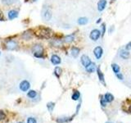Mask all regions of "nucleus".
I'll list each match as a JSON object with an SVG mask.
<instances>
[{"instance_id":"nucleus-1","label":"nucleus","mask_w":131,"mask_h":123,"mask_svg":"<svg viewBox=\"0 0 131 123\" xmlns=\"http://www.w3.org/2000/svg\"><path fill=\"white\" fill-rule=\"evenodd\" d=\"M36 35L40 39H49L52 35V31L48 28H41L39 31L36 33Z\"/></svg>"},{"instance_id":"nucleus-2","label":"nucleus","mask_w":131,"mask_h":123,"mask_svg":"<svg viewBox=\"0 0 131 123\" xmlns=\"http://www.w3.org/2000/svg\"><path fill=\"white\" fill-rule=\"evenodd\" d=\"M32 52L36 57H42L43 53V48L42 47V45L40 44L34 45V47L32 48Z\"/></svg>"},{"instance_id":"nucleus-3","label":"nucleus","mask_w":131,"mask_h":123,"mask_svg":"<svg viewBox=\"0 0 131 123\" xmlns=\"http://www.w3.org/2000/svg\"><path fill=\"white\" fill-rule=\"evenodd\" d=\"M101 31L97 29H94L91 32H90V35H89V38L91 39V40L93 41H97L98 39L100 38L101 36Z\"/></svg>"},{"instance_id":"nucleus-4","label":"nucleus","mask_w":131,"mask_h":123,"mask_svg":"<svg viewBox=\"0 0 131 123\" xmlns=\"http://www.w3.org/2000/svg\"><path fill=\"white\" fill-rule=\"evenodd\" d=\"M42 17L44 20H50L52 18V12L48 7H44L42 11Z\"/></svg>"},{"instance_id":"nucleus-5","label":"nucleus","mask_w":131,"mask_h":123,"mask_svg":"<svg viewBox=\"0 0 131 123\" xmlns=\"http://www.w3.org/2000/svg\"><path fill=\"white\" fill-rule=\"evenodd\" d=\"M19 88H20V89L21 90L22 92H27L28 90L30 89V82H29L28 80H22L20 83V85H19Z\"/></svg>"},{"instance_id":"nucleus-6","label":"nucleus","mask_w":131,"mask_h":123,"mask_svg":"<svg viewBox=\"0 0 131 123\" xmlns=\"http://www.w3.org/2000/svg\"><path fill=\"white\" fill-rule=\"evenodd\" d=\"M93 53H94V56L96 57V59L100 60L102 54H103V49L100 46H97L93 49Z\"/></svg>"},{"instance_id":"nucleus-7","label":"nucleus","mask_w":131,"mask_h":123,"mask_svg":"<svg viewBox=\"0 0 131 123\" xmlns=\"http://www.w3.org/2000/svg\"><path fill=\"white\" fill-rule=\"evenodd\" d=\"M6 48L8 50H15L17 48V44L14 40H8L6 42Z\"/></svg>"},{"instance_id":"nucleus-8","label":"nucleus","mask_w":131,"mask_h":123,"mask_svg":"<svg viewBox=\"0 0 131 123\" xmlns=\"http://www.w3.org/2000/svg\"><path fill=\"white\" fill-rule=\"evenodd\" d=\"M80 60H81L82 65H83V67H87L88 66L90 65V64H91V63H92L91 60H90V58L87 55H82Z\"/></svg>"},{"instance_id":"nucleus-9","label":"nucleus","mask_w":131,"mask_h":123,"mask_svg":"<svg viewBox=\"0 0 131 123\" xmlns=\"http://www.w3.org/2000/svg\"><path fill=\"white\" fill-rule=\"evenodd\" d=\"M106 4H107L106 0H99L97 3V10L99 12H102L106 8Z\"/></svg>"},{"instance_id":"nucleus-10","label":"nucleus","mask_w":131,"mask_h":123,"mask_svg":"<svg viewBox=\"0 0 131 123\" xmlns=\"http://www.w3.org/2000/svg\"><path fill=\"white\" fill-rule=\"evenodd\" d=\"M129 57V52L126 49H121L120 51V57L122 59H128Z\"/></svg>"},{"instance_id":"nucleus-11","label":"nucleus","mask_w":131,"mask_h":123,"mask_svg":"<svg viewBox=\"0 0 131 123\" xmlns=\"http://www.w3.org/2000/svg\"><path fill=\"white\" fill-rule=\"evenodd\" d=\"M61 60L59 56L54 54V55H52L51 57V63L53 65H59L61 63Z\"/></svg>"},{"instance_id":"nucleus-12","label":"nucleus","mask_w":131,"mask_h":123,"mask_svg":"<svg viewBox=\"0 0 131 123\" xmlns=\"http://www.w3.org/2000/svg\"><path fill=\"white\" fill-rule=\"evenodd\" d=\"M32 36H33V33L30 30H26V31H25L23 33V35H22V39H26V40H30L31 38H32Z\"/></svg>"},{"instance_id":"nucleus-13","label":"nucleus","mask_w":131,"mask_h":123,"mask_svg":"<svg viewBox=\"0 0 131 123\" xmlns=\"http://www.w3.org/2000/svg\"><path fill=\"white\" fill-rule=\"evenodd\" d=\"M7 16L10 20H13L18 16V12L16 11V10H11V11L8 12Z\"/></svg>"},{"instance_id":"nucleus-14","label":"nucleus","mask_w":131,"mask_h":123,"mask_svg":"<svg viewBox=\"0 0 131 123\" xmlns=\"http://www.w3.org/2000/svg\"><path fill=\"white\" fill-rule=\"evenodd\" d=\"M85 70H86V71L89 72V73H93V72H94L97 70V68H96V64L94 63H91V64L89 65L87 67H85Z\"/></svg>"},{"instance_id":"nucleus-15","label":"nucleus","mask_w":131,"mask_h":123,"mask_svg":"<svg viewBox=\"0 0 131 123\" xmlns=\"http://www.w3.org/2000/svg\"><path fill=\"white\" fill-rule=\"evenodd\" d=\"M80 48H77V47H72L71 48V54L73 57H75V58H76V57L79 56L80 54Z\"/></svg>"},{"instance_id":"nucleus-16","label":"nucleus","mask_w":131,"mask_h":123,"mask_svg":"<svg viewBox=\"0 0 131 123\" xmlns=\"http://www.w3.org/2000/svg\"><path fill=\"white\" fill-rule=\"evenodd\" d=\"M97 73L98 79H99L100 82H102V84L105 85V78H104V75H103V73L102 72V71H101V69H100V68H97Z\"/></svg>"},{"instance_id":"nucleus-17","label":"nucleus","mask_w":131,"mask_h":123,"mask_svg":"<svg viewBox=\"0 0 131 123\" xmlns=\"http://www.w3.org/2000/svg\"><path fill=\"white\" fill-rule=\"evenodd\" d=\"M103 98L106 100V102H112L113 100H114V96L112 95V94H110V93H106L104 94V96H103Z\"/></svg>"},{"instance_id":"nucleus-18","label":"nucleus","mask_w":131,"mask_h":123,"mask_svg":"<svg viewBox=\"0 0 131 123\" xmlns=\"http://www.w3.org/2000/svg\"><path fill=\"white\" fill-rule=\"evenodd\" d=\"M74 39H75V35H74L73 34H71V35H68L66 36L65 39H64V41L66 43L70 44V43L73 42Z\"/></svg>"},{"instance_id":"nucleus-19","label":"nucleus","mask_w":131,"mask_h":123,"mask_svg":"<svg viewBox=\"0 0 131 123\" xmlns=\"http://www.w3.org/2000/svg\"><path fill=\"white\" fill-rule=\"evenodd\" d=\"M77 22L79 25H80V26H84V25H86L89 22V19L87 17H80L78 19Z\"/></svg>"},{"instance_id":"nucleus-20","label":"nucleus","mask_w":131,"mask_h":123,"mask_svg":"<svg viewBox=\"0 0 131 123\" xmlns=\"http://www.w3.org/2000/svg\"><path fill=\"white\" fill-rule=\"evenodd\" d=\"M112 71H114L115 74H118V73H120V71H121V67H120V66L117 65L116 63H113V64H112Z\"/></svg>"},{"instance_id":"nucleus-21","label":"nucleus","mask_w":131,"mask_h":123,"mask_svg":"<svg viewBox=\"0 0 131 123\" xmlns=\"http://www.w3.org/2000/svg\"><path fill=\"white\" fill-rule=\"evenodd\" d=\"M27 96L30 98H35L37 96V92L35 90H30V91L27 93Z\"/></svg>"},{"instance_id":"nucleus-22","label":"nucleus","mask_w":131,"mask_h":123,"mask_svg":"<svg viewBox=\"0 0 131 123\" xmlns=\"http://www.w3.org/2000/svg\"><path fill=\"white\" fill-rule=\"evenodd\" d=\"M80 92H79V91H75V92L73 93V94H72L71 98H72L73 100L77 101V100L80 98Z\"/></svg>"},{"instance_id":"nucleus-23","label":"nucleus","mask_w":131,"mask_h":123,"mask_svg":"<svg viewBox=\"0 0 131 123\" xmlns=\"http://www.w3.org/2000/svg\"><path fill=\"white\" fill-rule=\"evenodd\" d=\"M17 2V0H2V3L5 5H12Z\"/></svg>"},{"instance_id":"nucleus-24","label":"nucleus","mask_w":131,"mask_h":123,"mask_svg":"<svg viewBox=\"0 0 131 123\" xmlns=\"http://www.w3.org/2000/svg\"><path fill=\"white\" fill-rule=\"evenodd\" d=\"M54 107H55V104H54V102H48L47 108H48V110L49 111V112H52V110H53V108H54Z\"/></svg>"},{"instance_id":"nucleus-25","label":"nucleus","mask_w":131,"mask_h":123,"mask_svg":"<svg viewBox=\"0 0 131 123\" xmlns=\"http://www.w3.org/2000/svg\"><path fill=\"white\" fill-rule=\"evenodd\" d=\"M54 74L56 75L57 77H59V76H61V67H57L54 69Z\"/></svg>"},{"instance_id":"nucleus-26","label":"nucleus","mask_w":131,"mask_h":123,"mask_svg":"<svg viewBox=\"0 0 131 123\" xmlns=\"http://www.w3.org/2000/svg\"><path fill=\"white\" fill-rule=\"evenodd\" d=\"M70 120H71V119H68V117H61V118L60 117V118L57 119V121L58 123H64V122H67Z\"/></svg>"},{"instance_id":"nucleus-27","label":"nucleus","mask_w":131,"mask_h":123,"mask_svg":"<svg viewBox=\"0 0 131 123\" xmlns=\"http://www.w3.org/2000/svg\"><path fill=\"white\" fill-rule=\"evenodd\" d=\"M52 44L54 45L56 47H59L61 45V41L59 40V39H54L52 41Z\"/></svg>"},{"instance_id":"nucleus-28","label":"nucleus","mask_w":131,"mask_h":123,"mask_svg":"<svg viewBox=\"0 0 131 123\" xmlns=\"http://www.w3.org/2000/svg\"><path fill=\"white\" fill-rule=\"evenodd\" d=\"M26 123H37V121L35 117H30L27 118V122Z\"/></svg>"},{"instance_id":"nucleus-29","label":"nucleus","mask_w":131,"mask_h":123,"mask_svg":"<svg viewBox=\"0 0 131 123\" xmlns=\"http://www.w3.org/2000/svg\"><path fill=\"white\" fill-rule=\"evenodd\" d=\"M6 114H5V112H3V111H2V110H0V121H3V120H4V119L6 118Z\"/></svg>"},{"instance_id":"nucleus-30","label":"nucleus","mask_w":131,"mask_h":123,"mask_svg":"<svg viewBox=\"0 0 131 123\" xmlns=\"http://www.w3.org/2000/svg\"><path fill=\"white\" fill-rule=\"evenodd\" d=\"M100 104H101V105H102V107H103V108H104V107H106V100L104 99L103 98H101V100H100Z\"/></svg>"},{"instance_id":"nucleus-31","label":"nucleus","mask_w":131,"mask_h":123,"mask_svg":"<svg viewBox=\"0 0 131 123\" xmlns=\"http://www.w3.org/2000/svg\"><path fill=\"white\" fill-rule=\"evenodd\" d=\"M116 77L118 78V79L119 80H124V76H123V75H122V74L120 72V73H118V74H116Z\"/></svg>"},{"instance_id":"nucleus-32","label":"nucleus","mask_w":131,"mask_h":123,"mask_svg":"<svg viewBox=\"0 0 131 123\" xmlns=\"http://www.w3.org/2000/svg\"><path fill=\"white\" fill-rule=\"evenodd\" d=\"M105 31H106V26H105V24H102V35H103L105 34Z\"/></svg>"},{"instance_id":"nucleus-33","label":"nucleus","mask_w":131,"mask_h":123,"mask_svg":"<svg viewBox=\"0 0 131 123\" xmlns=\"http://www.w3.org/2000/svg\"><path fill=\"white\" fill-rule=\"evenodd\" d=\"M125 49H126V50H128V51H129V50H131V41H130L129 43H128V44H126Z\"/></svg>"},{"instance_id":"nucleus-34","label":"nucleus","mask_w":131,"mask_h":123,"mask_svg":"<svg viewBox=\"0 0 131 123\" xmlns=\"http://www.w3.org/2000/svg\"><path fill=\"white\" fill-rule=\"evenodd\" d=\"M112 30H114V27L113 26H112L109 29V33H110V34H111V33H112Z\"/></svg>"},{"instance_id":"nucleus-35","label":"nucleus","mask_w":131,"mask_h":123,"mask_svg":"<svg viewBox=\"0 0 131 123\" xmlns=\"http://www.w3.org/2000/svg\"><path fill=\"white\" fill-rule=\"evenodd\" d=\"M4 20L3 16V15L1 14V12H0V20Z\"/></svg>"},{"instance_id":"nucleus-36","label":"nucleus","mask_w":131,"mask_h":123,"mask_svg":"<svg viewBox=\"0 0 131 123\" xmlns=\"http://www.w3.org/2000/svg\"><path fill=\"white\" fill-rule=\"evenodd\" d=\"M129 112L131 113V105L129 106Z\"/></svg>"},{"instance_id":"nucleus-37","label":"nucleus","mask_w":131,"mask_h":123,"mask_svg":"<svg viewBox=\"0 0 131 123\" xmlns=\"http://www.w3.org/2000/svg\"><path fill=\"white\" fill-rule=\"evenodd\" d=\"M99 22H101V19H98V20L97 22V23H99Z\"/></svg>"},{"instance_id":"nucleus-38","label":"nucleus","mask_w":131,"mask_h":123,"mask_svg":"<svg viewBox=\"0 0 131 123\" xmlns=\"http://www.w3.org/2000/svg\"><path fill=\"white\" fill-rule=\"evenodd\" d=\"M106 123H113V122H112V121H106Z\"/></svg>"},{"instance_id":"nucleus-39","label":"nucleus","mask_w":131,"mask_h":123,"mask_svg":"<svg viewBox=\"0 0 131 123\" xmlns=\"http://www.w3.org/2000/svg\"><path fill=\"white\" fill-rule=\"evenodd\" d=\"M33 1H34V2H36V1H37V0H33Z\"/></svg>"},{"instance_id":"nucleus-40","label":"nucleus","mask_w":131,"mask_h":123,"mask_svg":"<svg viewBox=\"0 0 131 123\" xmlns=\"http://www.w3.org/2000/svg\"><path fill=\"white\" fill-rule=\"evenodd\" d=\"M17 123H23V122H17Z\"/></svg>"},{"instance_id":"nucleus-41","label":"nucleus","mask_w":131,"mask_h":123,"mask_svg":"<svg viewBox=\"0 0 131 123\" xmlns=\"http://www.w3.org/2000/svg\"><path fill=\"white\" fill-rule=\"evenodd\" d=\"M0 55H1V53H0Z\"/></svg>"}]
</instances>
